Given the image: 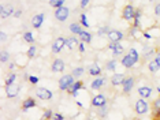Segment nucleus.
Masks as SVG:
<instances>
[{
  "mask_svg": "<svg viewBox=\"0 0 160 120\" xmlns=\"http://www.w3.org/2000/svg\"><path fill=\"white\" fill-rule=\"evenodd\" d=\"M15 81H17V74H15V72H11V74L8 75V78H7V81H6V86L14 85Z\"/></svg>",
  "mask_w": 160,
  "mask_h": 120,
  "instance_id": "c756f323",
  "label": "nucleus"
},
{
  "mask_svg": "<svg viewBox=\"0 0 160 120\" xmlns=\"http://www.w3.org/2000/svg\"><path fill=\"white\" fill-rule=\"evenodd\" d=\"M138 94H140V97L144 98V100L151 98L152 97V87H149V86H140V87H138Z\"/></svg>",
  "mask_w": 160,
  "mask_h": 120,
  "instance_id": "dca6fc26",
  "label": "nucleus"
},
{
  "mask_svg": "<svg viewBox=\"0 0 160 120\" xmlns=\"http://www.w3.org/2000/svg\"><path fill=\"white\" fill-rule=\"evenodd\" d=\"M81 89H83V82H82V81H77V82L72 83V86L67 90V93L71 94V96H74V94L77 93V92H79Z\"/></svg>",
  "mask_w": 160,
  "mask_h": 120,
  "instance_id": "aec40b11",
  "label": "nucleus"
},
{
  "mask_svg": "<svg viewBox=\"0 0 160 120\" xmlns=\"http://www.w3.org/2000/svg\"><path fill=\"white\" fill-rule=\"evenodd\" d=\"M64 2H66V0H49V6L55 7V8H59V7H63Z\"/></svg>",
  "mask_w": 160,
  "mask_h": 120,
  "instance_id": "2f4dec72",
  "label": "nucleus"
},
{
  "mask_svg": "<svg viewBox=\"0 0 160 120\" xmlns=\"http://www.w3.org/2000/svg\"><path fill=\"white\" fill-rule=\"evenodd\" d=\"M148 68H149V71L153 72V74L160 70V67H159V64L156 63V60H151V61H149V63H148Z\"/></svg>",
  "mask_w": 160,
  "mask_h": 120,
  "instance_id": "bb28decb",
  "label": "nucleus"
},
{
  "mask_svg": "<svg viewBox=\"0 0 160 120\" xmlns=\"http://www.w3.org/2000/svg\"><path fill=\"white\" fill-rule=\"evenodd\" d=\"M155 15L160 17V3H158V4L155 6Z\"/></svg>",
  "mask_w": 160,
  "mask_h": 120,
  "instance_id": "c03bdc74",
  "label": "nucleus"
},
{
  "mask_svg": "<svg viewBox=\"0 0 160 120\" xmlns=\"http://www.w3.org/2000/svg\"><path fill=\"white\" fill-rule=\"evenodd\" d=\"M90 0H81V3H79V7H81V10H85L86 7L89 6Z\"/></svg>",
  "mask_w": 160,
  "mask_h": 120,
  "instance_id": "ea45409f",
  "label": "nucleus"
},
{
  "mask_svg": "<svg viewBox=\"0 0 160 120\" xmlns=\"http://www.w3.org/2000/svg\"><path fill=\"white\" fill-rule=\"evenodd\" d=\"M158 92H159V93H160V87H158Z\"/></svg>",
  "mask_w": 160,
  "mask_h": 120,
  "instance_id": "603ef678",
  "label": "nucleus"
},
{
  "mask_svg": "<svg viewBox=\"0 0 160 120\" xmlns=\"http://www.w3.org/2000/svg\"><path fill=\"white\" fill-rule=\"evenodd\" d=\"M36 105H37V103H36L34 98L29 97V98H26V100H25L23 103H22V111H23V112H26V111H29V109L34 108Z\"/></svg>",
  "mask_w": 160,
  "mask_h": 120,
  "instance_id": "6ab92c4d",
  "label": "nucleus"
},
{
  "mask_svg": "<svg viewBox=\"0 0 160 120\" xmlns=\"http://www.w3.org/2000/svg\"><path fill=\"white\" fill-rule=\"evenodd\" d=\"M78 38L81 40L82 42H85V44H90L92 42V33L90 31H86V30H83L81 34L78 36Z\"/></svg>",
  "mask_w": 160,
  "mask_h": 120,
  "instance_id": "4be33fe9",
  "label": "nucleus"
},
{
  "mask_svg": "<svg viewBox=\"0 0 160 120\" xmlns=\"http://www.w3.org/2000/svg\"><path fill=\"white\" fill-rule=\"evenodd\" d=\"M0 40H2V42H4L6 40H7V34H6L4 31H2V33H0Z\"/></svg>",
  "mask_w": 160,
  "mask_h": 120,
  "instance_id": "49530a36",
  "label": "nucleus"
},
{
  "mask_svg": "<svg viewBox=\"0 0 160 120\" xmlns=\"http://www.w3.org/2000/svg\"><path fill=\"white\" fill-rule=\"evenodd\" d=\"M10 59V53L7 50H2V63H6Z\"/></svg>",
  "mask_w": 160,
  "mask_h": 120,
  "instance_id": "58836bf2",
  "label": "nucleus"
},
{
  "mask_svg": "<svg viewBox=\"0 0 160 120\" xmlns=\"http://www.w3.org/2000/svg\"><path fill=\"white\" fill-rule=\"evenodd\" d=\"M104 83H105V79L103 78V76H96V79H93L92 83H90V89L99 90L104 86Z\"/></svg>",
  "mask_w": 160,
  "mask_h": 120,
  "instance_id": "f3484780",
  "label": "nucleus"
},
{
  "mask_svg": "<svg viewBox=\"0 0 160 120\" xmlns=\"http://www.w3.org/2000/svg\"><path fill=\"white\" fill-rule=\"evenodd\" d=\"M92 107L93 108H101L104 105H107V98H105L104 94H96L93 98H92Z\"/></svg>",
  "mask_w": 160,
  "mask_h": 120,
  "instance_id": "0eeeda50",
  "label": "nucleus"
},
{
  "mask_svg": "<svg viewBox=\"0 0 160 120\" xmlns=\"http://www.w3.org/2000/svg\"><path fill=\"white\" fill-rule=\"evenodd\" d=\"M21 15H22V11H21V10H17L15 12H14V17H15V18H19Z\"/></svg>",
  "mask_w": 160,
  "mask_h": 120,
  "instance_id": "de8ad7c7",
  "label": "nucleus"
},
{
  "mask_svg": "<svg viewBox=\"0 0 160 120\" xmlns=\"http://www.w3.org/2000/svg\"><path fill=\"white\" fill-rule=\"evenodd\" d=\"M22 38H23L25 42H28V44H30V45H33V42H34V36H33V33H32V31H25L23 36H22Z\"/></svg>",
  "mask_w": 160,
  "mask_h": 120,
  "instance_id": "a878e982",
  "label": "nucleus"
},
{
  "mask_svg": "<svg viewBox=\"0 0 160 120\" xmlns=\"http://www.w3.org/2000/svg\"><path fill=\"white\" fill-rule=\"evenodd\" d=\"M108 49L112 50V55H114V56H119V55H123V52H125L123 45H121L119 42H110L108 44Z\"/></svg>",
  "mask_w": 160,
  "mask_h": 120,
  "instance_id": "9b49d317",
  "label": "nucleus"
},
{
  "mask_svg": "<svg viewBox=\"0 0 160 120\" xmlns=\"http://www.w3.org/2000/svg\"><path fill=\"white\" fill-rule=\"evenodd\" d=\"M155 60H156V63H158V64H159V67H160V52H159L158 55H156V57H155Z\"/></svg>",
  "mask_w": 160,
  "mask_h": 120,
  "instance_id": "8fccbe9b",
  "label": "nucleus"
},
{
  "mask_svg": "<svg viewBox=\"0 0 160 120\" xmlns=\"http://www.w3.org/2000/svg\"><path fill=\"white\" fill-rule=\"evenodd\" d=\"M134 111H136L137 115H145L149 112V104L147 103V100L144 98H140V100L134 105Z\"/></svg>",
  "mask_w": 160,
  "mask_h": 120,
  "instance_id": "f03ea898",
  "label": "nucleus"
},
{
  "mask_svg": "<svg viewBox=\"0 0 160 120\" xmlns=\"http://www.w3.org/2000/svg\"><path fill=\"white\" fill-rule=\"evenodd\" d=\"M134 83H136V79L133 76H129V78H125V81L122 82V89L125 94H130V92L133 90Z\"/></svg>",
  "mask_w": 160,
  "mask_h": 120,
  "instance_id": "6e6552de",
  "label": "nucleus"
},
{
  "mask_svg": "<svg viewBox=\"0 0 160 120\" xmlns=\"http://www.w3.org/2000/svg\"><path fill=\"white\" fill-rule=\"evenodd\" d=\"M125 81V75L123 74H114L111 76V85L112 86H119Z\"/></svg>",
  "mask_w": 160,
  "mask_h": 120,
  "instance_id": "412c9836",
  "label": "nucleus"
},
{
  "mask_svg": "<svg viewBox=\"0 0 160 120\" xmlns=\"http://www.w3.org/2000/svg\"><path fill=\"white\" fill-rule=\"evenodd\" d=\"M153 109H160V97L158 98V100H155V103H153Z\"/></svg>",
  "mask_w": 160,
  "mask_h": 120,
  "instance_id": "a18cd8bd",
  "label": "nucleus"
},
{
  "mask_svg": "<svg viewBox=\"0 0 160 120\" xmlns=\"http://www.w3.org/2000/svg\"><path fill=\"white\" fill-rule=\"evenodd\" d=\"M123 37H125L123 31L116 30V29H111L107 34V38L110 40V42H121L123 40Z\"/></svg>",
  "mask_w": 160,
  "mask_h": 120,
  "instance_id": "423d86ee",
  "label": "nucleus"
},
{
  "mask_svg": "<svg viewBox=\"0 0 160 120\" xmlns=\"http://www.w3.org/2000/svg\"><path fill=\"white\" fill-rule=\"evenodd\" d=\"M83 72H85L83 67H77V68L72 70V76H74V78H81V76L83 75Z\"/></svg>",
  "mask_w": 160,
  "mask_h": 120,
  "instance_id": "c85d7f7f",
  "label": "nucleus"
},
{
  "mask_svg": "<svg viewBox=\"0 0 160 120\" xmlns=\"http://www.w3.org/2000/svg\"><path fill=\"white\" fill-rule=\"evenodd\" d=\"M141 17H142L141 10H136V15H134V19H133V27H138V29H140Z\"/></svg>",
  "mask_w": 160,
  "mask_h": 120,
  "instance_id": "393cba45",
  "label": "nucleus"
},
{
  "mask_svg": "<svg viewBox=\"0 0 160 120\" xmlns=\"http://www.w3.org/2000/svg\"><path fill=\"white\" fill-rule=\"evenodd\" d=\"M136 120H137V119H136Z\"/></svg>",
  "mask_w": 160,
  "mask_h": 120,
  "instance_id": "5fc2aeb1",
  "label": "nucleus"
},
{
  "mask_svg": "<svg viewBox=\"0 0 160 120\" xmlns=\"http://www.w3.org/2000/svg\"><path fill=\"white\" fill-rule=\"evenodd\" d=\"M19 90H21V87H19L18 83L6 86V93H7V97H8V98H15L18 94H19Z\"/></svg>",
  "mask_w": 160,
  "mask_h": 120,
  "instance_id": "9d476101",
  "label": "nucleus"
},
{
  "mask_svg": "<svg viewBox=\"0 0 160 120\" xmlns=\"http://www.w3.org/2000/svg\"><path fill=\"white\" fill-rule=\"evenodd\" d=\"M64 67H66V64H64L63 59H55L52 65H51V70L53 72H62V71H64Z\"/></svg>",
  "mask_w": 160,
  "mask_h": 120,
  "instance_id": "4468645a",
  "label": "nucleus"
},
{
  "mask_svg": "<svg viewBox=\"0 0 160 120\" xmlns=\"http://www.w3.org/2000/svg\"><path fill=\"white\" fill-rule=\"evenodd\" d=\"M108 31H110L108 26H103V27H100L99 30H97V34H99V36H104V34H108Z\"/></svg>",
  "mask_w": 160,
  "mask_h": 120,
  "instance_id": "4c0bfd02",
  "label": "nucleus"
},
{
  "mask_svg": "<svg viewBox=\"0 0 160 120\" xmlns=\"http://www.w3.org/2000/svg\"><path fill=\"white\" fill-rule=\"evenodd\" d=\"M52 116H53V112L51 109H45L42 112V119L41 120H52Z\"/></svg>",
  "mask_w": 160,
  "mask_h": 120,
  "instance_id": "473e14b6",
  "label": "nucleus"
},
{
  "mask_svg": "<svg viewBox=\"0 0 160 120\" xmlns=\"http://www.w3.org/2000/svg\"><path fill=\"white\" fill-rule=\"evenodd\" d=\"M136 63H137V61L134 60V59H133L132 56H130L129 53L125 55V56L122 57V60H121V64H122L125 68H133L134 65H136Z\"/></svg>",
  "mask_w": 160,
  "mask_h": 120,
  "instance_id": "ddd939ff",
  "label": "nucleus"
},
{
  "mask_svg": "<svg viewBox=\"0 0 160 120\" xmlns=\"http://www.w3.org/2000/svg\"><path fill=\"white\" fill-rule=\"evenodd\" d=\"M79 45V38L77 37H67L66 38V46L70 50H74L75 48H78Z\"/></svg>",
  "mask_w": 160,
  "mask_h": 120,
  "instance_id": "a211bd4d",
  "label": "nucleus"
},
{
  "mask_svg": "<svg viewBox=\"0 0 160 120\" xmlns=\"http://www.w3.org/2000/svg\"><path fill=\"white\" fill-rule=\"evenodd\" d=\"M74 82H75V78L72 76V74H64L59 79V89L62 92H67V90L72 86Z\"/></svg>",
  "mask_w": 160,
  "mask_h": 120,
  "instance_id": "f257e3e1",
  "label": "nucleus"
},
{
  "mask_svg": "<svg viewBox=\"0 0 160 120\" xmlns=\"http://www.w3.org/2000/svg\"><path fill=\"white\" fill-rule=\"evenodd\" d=\"M130 36H132L133 38H137V37H140V36H142V33L140 31V29L138 27H133L132 26V29H130Z\"/></svg>",
  "mask_w": 160,
  "mask_h": 120,
  "instance_id": "72a5a7b5",
  "label": "nucleus"
},
{
  "mask_svg": "<svg viewBox=\"0 0 160 120\" xmlns=\"http://www.w3.org/2000/svg\"><path fill=\"white\" fill-rule=\"evenodd\" d=\"M78 49H79V52L81 53H85V42H79V45H78Z\"/></svg>",
  "mask_w": 160,
  "mask_h": 120,
  "instance_id": "37998d69",
  "label": "nucleus"
},
{
  "mask_svg": "<svg viewBox=\"0 0 160 120\" xmlns=\"http://www.w3.org/2000/svg\"><path fill=\"white\" fill-rule=\"evenodd\" d=\"M36 96L42 101H48L53 97V93L49 89H47V87H37L36 89Z\"/></svg>",
  "mask_w": 160,
  "mask_h": 120,
  "instance_id": "20e7f679",
  "label": "nucleus"
},
{
  "mask_svg": "<svg viewBox=\"0 0 160 120\" xmlns=\"http://www.w3.org/2000/svg\"><path fill=\"white\" fill-rule=\"evenodd\" d=\"M55 18H56V21H59V22H64V21H67V18L68 15H70V8H67V7H59V8H56L55 10Z\"/></svg>",
  "mask_w": 160,
  "mask_h": 120,
  "instance_id": "7ed1b4c3",
  "label": "nucleus"
},
{
  "mask_svg": "<svg viewBox=\"0 0 160 120\" xmlns=\"http://www.w3.org/2000/svg\"><path fill=\"white\" fill-rule=\"evenodd\" d=\"M14 12H15V11H14V7L11 4H3L2 8H0V15H2L3 19L14 15Z\"/></svg>",
  "mask_w": 160,
  "mask_h": 120,
  "instance_id": "f8f14e48",
  "label": "nucleus"
},
{
  "mask_svg": "<svg viewBox=\"0 0 160 120\" xmlns=\"http://www.w3.org/2000/svg\"><path fill=\"white\" fill-rule=\"evenodd\" d=\"M52 120H64V116L62 115V113H53V116H52Z\"/></svg>",
  "mask_w": 160,
  "mask_h": 120,
  "instance_id": "79ce46f5",
  "label": "nucleus"
},
{
  "mask_svg": "<svg viewBox=\"0 0 160 120\" xmlns=\"http://www.w3.org/2000/svg\"><path fill=\"white\" fill-rule=\"evenodd\" d=\"M29 82H30L32 85H36V83L38 82V76H36V75H30V76H29Z\"/></svg>",
  "mask_w": 160,
  "mask_h": 120,
  "instance_id": "a19ab883",
  "label": "nucleus"
},
{
  "mask_svg": "<svg viewBox=\"0 0 160 120\" xmlns=\"http://www.w3.org/2000/svg\"><path fill=\"white\" fill-rule=\"evenodd\" d=\"M142 36H144V37H145V38H147V40H151V38H152V36H151V34H149V33H148V31H144V33H142Z\"/></svg>",
  "mask_w": 160,
  "mask_h": 120,
  "instance_id": "09e8293b",
  "label": "nucleus"
},
{
  "mask_svg": "<svg viewBox=\"0 0 160 120\" xmlns=\"http://www.w3.org/2000/svg\"><path fill=\"white\" fill-rule=\"evenodd\" d=\"M129 55L138 63V60H140V55H138V52H137L136 49H134V48H130V49H129Z\"/></svg>",
  "mask_w": 160,
  "mask_h": 120,
  "instance_id": "e433bc0d",
  "label": "nucleus"
},
{
  "mask_svg": "<svg viewBox=\"0 0 160 120\" xmlns=\"http://www.w3.org/2000/svg\"><path fill=\"white\" fill-rule=\"evenodd\" d=\"M36 53H37V46L36 45H30L26 52V56L29 57V59H33V57L36 56Z\"/></svg>",
  "mask_w": 160,
  "mask_h": 120,
  "instance_id": "cd10ccee",
  "label": "nucleus"
},
{
  "mask_svg": "<svg viewBox=\"0 0 160 120\" xmlns=\"http://www.w3.org/2000/svg\"><path fill=\"white\" fill-rule=\"evenodd\" d=\"M99 111H97V115L100 116V118H104L105 115L108 113V107L107 105H104V107H101V108H97Z\"/></svg>",
  "mask_w": 160,
  "mask_h": 120,
  "instance_id": "c9c22d12",
  "label": "nucleus"
},
{
  "mask_svg": "<svg viewBox=\"0 0 160 120\" xmlns=\"http://www.w3.org/2000/svg\"><path fill=\"white\" fill-rule=\"evenodd\" d=\"M116 65H118V61H116L115 59H112V60H108V63H107V70L108 71H115V68H116Z\"/></svg>",
  "mask_w": 160,
  "mask_h": 120,
  "instance_id": "7c9ffc66",
  "label": "nucleus"
},
{
  "mask_svg": "<svg viewBox=\"0 0 160 120\" xmlns=\"http://www.w3.org/2000/svg\"><path fill=\"white\" fill-rule=\"evenodd\" d=\"M156 120H159V119H156Z\"/></svg>",
  "mask_w": 160,
  "mask_h": 120,
  "instance_id": "864d4df0",
  "label": "nucleus"
},
{
  "mask_svg": "<svg viewBox=\"0 0 160 120\" xmlns=\"http://www.w3.org/2000/svg\"><path fill=\"white\" fill-rule=\"evenodd\" d=\"M64 45H66V38L64 37H58L52 44V52L56 53V55L60 53L62 49L64 48Z\"/></svg>",
  "mask_w": 160,
  "mask_h": 120,
  "instance_id": "1a4fd4ad",
  "label": "nucleus"
},
{
  "mask_svg": "<svg viewBox=\"0 0 160 120\" xmlns=\"http://www.w3.org/2000/svg\"><path fill=\"white\" fill-rule=\"evenodd\" d=\"M14 67H15V63H10V65H8V68H10V70H12Z\"/></svg>",
  "mask_w": 160,
  "mask_h": 120,
  "instance_id": "3c124183",
  "label": "nucleus"
},
{
  "mask_svg": "<svg viewBox=\"0 0 160 120\" xmlns=\"http://www.w3.org/2000/svg\"><path fill=\"white\" fill-rule=\"evenodd\" d=\"M45 19V15L44 14H36V15L32 18V26L34 29H40L42 25V22Z\"/></svg>",
  "mask_w": 160,
  "mask_h": 120,
  "instance_id": "2eb2a0df",
  "label": "nucleus"
},
{
  "mask_svg": "<svg viewBox=\"0 0 160 120\" xmlns=\"http://www.w3.org/2000/svg\"><path fill=\"white\" fill-rule=\"evenodd\" d=\"M79 23H81L83 27H89V22H88V18H86V14H81V15H79Z\"/></svg>",
  "mask_w": 160,
  "mask_h": 120,
  "instance_id": "f704fd0d",
  "label": "nucleus"
},
{
  "mask_svg": "<svg viewBox=\"0 0 160 120\" xmlns=\"http://www.w3.org/2000/svg\"><path fill=\"white\" fill-rule=\"evenodd\" d=\"M81 26H82L81 23H71L70 26H68V29H70V31L72 33V34H75V36H79V34H81V33L83 31Z\"/></svg>",
  "mask_w": 160,
  "mask_h": 120,
  "instance_id": "b1692460",
  "label": "nucleus"
},
{
  "mask_svg": "<svg viewBox=\"0 0 160 120\" xmlns=\"http://www.w3.org/2000/svg\"><path fill=\"white\" fill-rule=\"evenodd\" d=\"M134 15H136V8H134V6L126 4L125 8H123V11H122L123 19L127 21V22H132V21L134 19Z\"/></svg>",
  "mask_w": 160,
  "mask_h": 120,
  "instance_id": "39448f33",
  "label": "nucleus"
},
{
  "mask_svg": "<svg viewBox=\"0 0 160 120\" xmlns=\"http://www.w3.org/2000/svg\"><path fill=\"white\" fill-rule=\"evenodd\" d=\"M100 74H101V67L97 63H94L93 65H90V67H89V75L100 76Z\"/></svg>",
  "mask_w": 160,
  "mask_h": 120,
  "instance_id": "5701e85b",
  "label": "nucleus"
}]
</instances>
